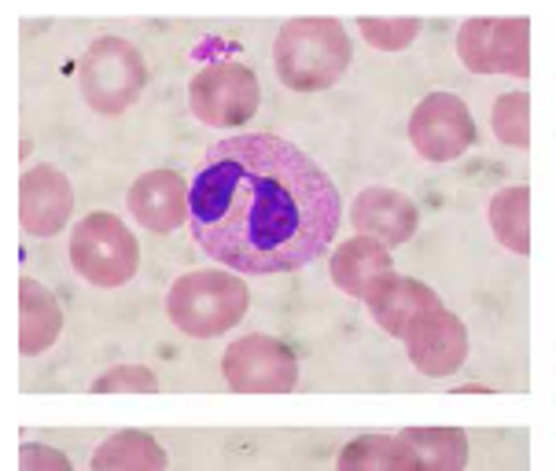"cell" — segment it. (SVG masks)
I'll return each mask as SVG.
<instances>
[{
  "mask_svg": "<svg viewBox=\"0 0 556 471\" xmlns=\"http://www.w3.org/2000/svg\"><path fill=\"white\" fill-rule=\"evenodd\" d=\"M479 126L457 92H428L409 115V144L428 163H454L472 152Z\"/></svg>",
  "mask_w": 556,
  "mask_h": 471,
  "instance_id": "9",
  "label": "cell"
},
{
  "mask_svg": "<svg viewBox=\"0 0 556 471\" xmlns=\"http://www.w3.org/2000/svg\"><path fill=\"white\" fill-rule=\"evenodd\" d=\"M251 288L232 269H192L166 291V317L192 339L225 335L248 317Z\"/></svg>",
  "mask_w": 556,
  "mask_h": 471,
  "instance_id": "3",
  "label": "cell"
},
{
  "mask_svg": "<svg viewBox=\"0 0 556 471\" xmlns=\"http://www.w3.org/2000/svg\"><path fill=\"white\" fill-rule=\"evenodd\" d=\"M490 232L497 236L505 251L513 254H531V188L527 184H508L490 200Z\"/></svg>",
  "mask_w": 556,
  "mask_h": 471,
  "instance_id": "19",
  "label": "cell"
},
{
  "mask_svg": "<svg viewBox=\"0 0 556 471\" xmlns=\"http://www.w3.org/2000/svg\"><path fill=\"white\" fill-rule=\"evenodd\" d=\"M343 200L332 177L285 137L211 144L188 181V229L206 258L240 272H295L332 251Z\"/></svg>",
  "mask_w": 556,
  "mask_h": 471,
  "instance_id": "1",
  "label": "cell"
},
{
  "mask_svg": "<svg viewBox=\"0 0 556 471\" xmlns=\"http://www.w3.org/2000/svg\"><path fill=\"white\" fill-rule=\"evenodd\" d=\"M63 335V309L55 295L34 277L18 280V354L37 357Z\"/></svg>",
  "mask_w": 556,
  "mask_h": 471,
  "instance_id": "16",
  "label": "cell"
},
{
  "mask_svg": "<svg viewBox=\"0 0 556 471\" xmlns=\"http://www.w3.org/2000/svg\"><path fill=\"white\" fill-rule=\"evenodd\" d=\"M399 435L417 449L420 471H465L468 435L460 428H405Z\"/></svg>",
  "mask_w": 556,
  "mask_h": 471,
  "instance_id": "20",
  "label": "cell"
},
{
  "mask_svg": "<svg viewBox=\"0 0 556 471\" xmlns=\"http://www.w3.org/2000/svg\"><path fill=\"white\" fill-rule=\"evenodd\" d=\"M328 272H332V284L351 298H369L376 284L383 277L394 272V262H391V247H383L380 240L372 236H351L343 240L339 247L332 251V262H328Z\"/></svg>",
  "mask_w": 556,
  "mask_h": 471,
  "instance_id": "14",
  "label": "cell"
},
{
  "mask_svg": "<svg viewBox=\"0 0 556 471\" xmlns=\"http://www.w3.org/2000/svg\"><path fill=\"white\" fill-rule=\"evenodd\" d=\"M74 214L71 177L52 163H37L18 177V225L26 236L49 240L67 229Z\"/></svg>",
  "mask_w": 556,
  "mask_h": 471,
  "instance_id": "11",
  "label": "cell"
},
{
  "mask_svg": "<svg viewBox=\"0 0 556 471\" xmlns=\"http://www.w3.org/2000/svg\"><path fill=\"white\" fill-rule=\"evenodd\" d=\"M365 306H369L372 320L383 328V332L394 335V339H405L413 320L424 317L428 309L442 306V303H439L435 291H431L428 284H420L417 277L391 272V277H383L380 284H376L372 295L365 298Z\"/></svg>",
  "mask_w": 556,
  "mask_h": 471,
  "instance_id": "15",
  "label": "cell"
},
{
  "mask_svg": "<svg viewBox=\"0 0 556 471\" xmlns=\"http://www.w3.org/2000/svg\"><path fill=\"white\" fill-rule=\"evenodd\" d=\"M134 221L148 232H177L188 218V184L177 169H148L126 195Z\"/></svg>",
  "mask_w": 556,
  "mask_h": 471,
  "instance_id": "13",
  "label": "cell"
},
{
  "mask_svg": "<svg viewBox=\"0 0 556 471\" xmlns=\"http://www.w3.org/2000/svg\"><path fill=\"white\" fill-rule=\"evenodd\" d=\"M222 375L237 394H288L299 387V357L280 339L251 332L222 354Z\"/></svg>",
  "mask_w": 556,
  "mask_h": 471,
  "instance_id": "8",
  "label": "cell"
},
{
  "mask_svg": "<svg viewBox=\"0 0 556 471\" xmlns=\"http://www.w3.org/2000/svg\"><path fill=\"white\" fill-rule=\"evenodd\" d=\"M490 129L505 148H520V152L531 148V92L516 89L497 97L490 111Z\"/></svg>",
  "mask_w": 556,
  "mask_h": 471,
  "instance_id": "21",
  "label": "cell"
},
{
  "mask_svg": "<svg viewBox=\"0 0 556 471\" xmlns=\"http://www.w3.org/2000/svg\"><path fill=\"white\" fill-rule=\"evenodd\" d=\"M457 55L472 74H531V18H468L457 30Z\"/></svg>",
  "mask_w": 556,
  "mask_h": 471,
  "instance_id": "7",
  "label": "cell"
},
{
  "mask_svg": "<svg viewBox=\"0 0 556 471\" xmlns=\"http://www.w3.org/2000/svg\"><path fill=\"white\" fill-rule=\"evenodd\" d=\"M336 471H420V457L402 435H357L339 449Z\"/></svg>",
  "mask_w": 556,
  "mask_h": 471,
  "instance_id": "17",
  "label": "cell"
},
{
  "mask_svg": "<svg viewBox=\"0 0 556 471\" xmlns=\"http://www.w3.org/2000/svg\"><path fill=\"white\" fill-rule=\"evenodd\" d=\"M457 394H490V387H483V383H468V387H457Z\"/></svg>",
  "mask_w": 556,
  "mask_h": 471,
  "instance_id": "25",
  "label": "cell"
},
{
  "mask_svg": "<svg viewBox=\"0 0 556 471\" xmlns=\"http://www.w3.org/2000/svg\"><path fill=\"white\" fill-rule=\"evenodd\" d=\"M148 85V63L126 37H97L78 63V89L97 115H126Z\"/></svg>",
  "mask_w": 556,
  "mask_h": 471,
  "instance_id": "4",
  "label": "cell"
},
{
  "mask_svg": "<svg viewBox=\"0 0 556 471\" xmlns=\"http://www.w3.org/2000/svg\"><path fill=\"white\" fill-rule=\"evenodd\" d=\"M357 30L380 52H402L420 37V18H357Z\"/></svg>",
  "mask_w": 556,
  "mask_h": 471,
  "instance_id": "22",
  "label": "cell"
},
{
  "mask_svg": "<svg viewBox=\"0 0 556 471\" xmlns=\"http://www.w3.org/2000/svg\"><path fill=\"white\" fill-rule=\"evenodd\" d=\"M169 457L148 431H115L108 442H100L92 454L89 471H166Z\"/></svg>",
  "mask_w": 556,
  "mask_h": 471,
  "instance_id": "18",
  "label": "cell"
},
{
  "mask_svg": "<svg viewBox=\"0 0 556 471\" xmlns=\"http://www.w3.org/2000/svg\"><path fill=\"white\" fill-rule=\"evenodd\" d=\"M351 221L362 236H372L383 247H402L409 243L420 229V211L399 188H383L372 184L365 192H357V200L351 203Z\"/></svg>",
  "mask_w": 556,
  "mask_h": 471,
  "instance_id": "12",
  "label": "cell"
},
{
  "mask_svg": "<svg viewBox=\"0 0 556 471\" xmlns=\"http://www.w3.org/2000/svg\"><path fill=\"white\" fill-rule=\"evenodd\" d=\"M18 471H74V464L63 449L45 446V442H23V449H18Z\"/></svg>",
  "mask_w": 556,
  "mask_h": 471,
  "instance_id": "24",
  "label": "cell"
},
{
  "mask_svg": "<svg viewBox=\"0 0 556 471\" xmlns=\"http://www.w3.org/2000/svg\"><path fill=\"white\" fill-rule=\"evenodd\" d=\"M71 266L92 288H126L140 269V243L118 214L92 211L71 229Z\"/></svg>",
  "mask_w": 556,
  "mask_h": 471,
  "instance_id": "5",
  "label": "cell"
},
{
  "mask_svg": "<svg viewBox=\"0 0 556 471\" xmlns=\"http://www.w3.org/2000/svg\"><path fill=\"white\" fill-rule=\"evenodd\" d=\"M405 354H409L413 369L428 380H446L454 375L468 357V328L457 314H450L446 306L428 309L417 317L405 332Z\"/></svg>",
  "mask_w": 556,
  "mask_h": 471,
  "instance_id": "10",
  "label": "cell"
},
{
  "mask_svg": "<svg viewBox=\"0 0 556 471\" xmlns=\"http://www.w3.org/2000/svg\"><path fill=\"white\" fill-rule=\"evenodd\" d=\"M351 60L354 44L339 18H291L273 41V63H277L280 81L295 92L332 89L351 67Z\"/></svg>",
  "mask_w": 556,
  "mask_h": 471,
  "instance_id": "2",
  "label": "cell"
},
{
  "mask_svg": "<svg viewBox=\"0 0 556 471\" xmlns=\"http://www.w3.org/2000/svg\"><path fill=\"white\" fill-rule=\"evenodd\" d=\"M92 394H155L159 375L144 365H118L92 380Z\"/></svg>",
  "mask_w": 556,
  "mask_h": 471,
  "instance_id": "23",
  "label": "cell"
},
{
  "mask_svg": "<svg viewBox=\"0 0 556 471\" xmlns=\"http://www.w3.org/2000/svg\"><path fill=\"white\" fill-rule=\"evenodd\" d=\"M262 85L248 63H211L188 81V111L214 129H243L258 115Z\"/></svg>",
  "mask_w": 556,
  "mask_h": 471,
  "instance_id": "6",
  "label": "cell"
}]
</instances>
